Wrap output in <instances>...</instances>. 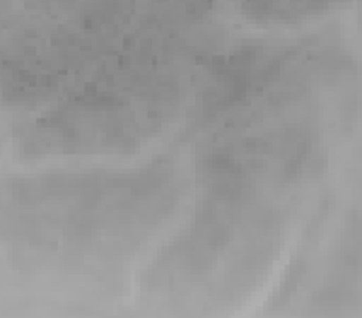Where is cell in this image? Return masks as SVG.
<instances>
[{
  "label": "cell",
  "mask_w": 362,
  "mask_h": 318,
  "mask_svg": "<svg viewBox=\"0 0 362 318\" xmlns=\"http://www.w3.org/2000/svg\"><path fill=\"white\" fill-rule=\"evenodd\" d=\"M244 3H247V0H244ZM249 3L264 5V10L268 15L285 17V15H288V10H300V13H307L309 8H317V5L329 3V0H249Z\"/></svg>",
  "instance_id": "obj_1"
}]
</instances>
